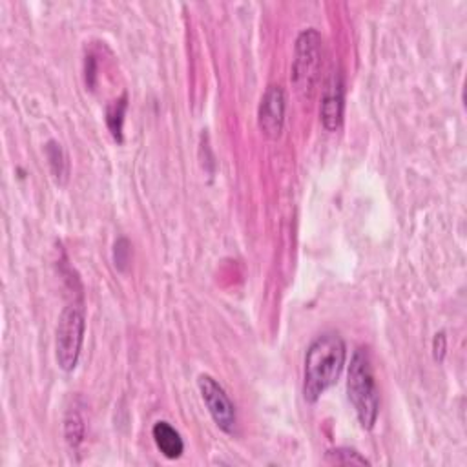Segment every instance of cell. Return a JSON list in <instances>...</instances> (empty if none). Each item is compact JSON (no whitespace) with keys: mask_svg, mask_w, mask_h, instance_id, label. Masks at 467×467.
<instances>
[{"mask_svg":"<svg viewBox=\"0 0 467 467\" xmlns=\"http://www.w3.org/2000/svg\"><path fill=\"white\" fill-rule=\"evenodd\" d=\"M347 347L337 332H325L318 337L307 355L303 369V396L305 402L316 404L318 400L340 380L346 367Z\"/></svg>","mask_w":467,"mask_h":467,"instance_id":"obj_1","label":"cell"},{"mask_svg":"<svg viewBox=\"0 0 467 467\" xmlns=\"http://www.w3.org/2000/svg\"><path fill=\"white\" fill-rule=\"evenodd\" d=\"M347 394L356 411L358 422L364 429L371 431L380 413V394L371 369L369 355L364 349H358L353 355L347 374Z\"/></svg>","mask_w":467,"mask_h":467,"instance_id":"obj_2","label":"cell"},{"mask_svg":"<svg viewBox=\"0 0 467 467\" xmlns=\"http://www.w3.org/2000/svg\"><path fill=\"white\" fill-rule=\"evenodd\" d=\"M86 330L85 309L79 305L66 307L58 318L55 332V358L64 373H72L81 358Z\"/></svg>","mask_w":467,"mask_h":467,"instance_id":"obj_3","label":"cell"},{"mask_svg":"<svg viewBox=\"0 0 467 467\" xmlns=\"http://www.w3.org/2000/svg\"><path fill=\"white\" fill-rule=\"evenodd\" d=\"M321 66V35L318 30L309 28L296 39L294 64H292V85L301 99H310L319 77Z\"/></svg>","mask_w":467,"mask_h":467,"instance_id":"obj_4","label":"cell"},{"mask_svg":"<svg viewBox=\"0 0 467 467\" xmlns=\"http://www.w3.org/2000/svg\"><path fill=\"white\" fill-rule=\"evenodd\" d=\"M197 389L202 392L203 402L216 426L221 431L232 435L236 431L238 415L227 391L211 374H202L197 378Z\"/></svg>","mask_w":467,"mask_h":467,"instance_id":"obj_5","label":"cell"},{"mask_svg":"<svg viewBox=\"0 0 467 467\" xmlns=\"http://www.w3.org/2000/svg\"><path fill=\"white\" fill-rule=\"evenodd\" d=\"M287 112V97L282 86H269L257 108V126L265 138L278 139L283 131Z\"/></svg>","mask_w":467,"mask_h":467,"instance_id":"obj_6","label":"cell"},{"mask_svg":"<svg viewBox=\"0 0 467 467\" xmlns=\"http://www.w3.org/2000/svg\"><path fill=\"white\" fill-rule=\"evenodd\" d=\"M344 110H346V85L340 72L330 76L323 99H321V124L328 131H337L344 122Z\"/></svg>","mask_w":467,"mask_h":467,"instance_id":"obj_7","label":"cell"},{"mask_svg":"<svg viewBox=\"0 0 467 467\" xmlns=\"http://www.w3.org/2000/svg\"><path fill=\"white\" fill-rule=\"evenodd\" d=\"M152 436L161 451V454L168 460H177L184 453V442L181 435L168 422H156L152 427Z\"/></svg>","mask_w":467,"mask_h":467,"instance_id":"obj_8","label":"cell"},{"mask_svg":"<svg viewBox=\"0 0 467 467\" xmlns=\"http://www.w3.org/2000/svg\"><path fill=\"white\" fill-rule=\"evenodd\" d=\"M85 431H86V424H85V417L81 408L72 406L64 417V438L66 444L70 445V449L77 451L81 447V444L85 442Z\"/></svg>","mask_w":467,"mask_h":467,"instance_id":"obj_9","label":"cell"},{"mask_svg":"<svg viewBox=\"0 0 467 467\" xmlns=\"http://www.w3.org/2000/svg\"><path fill=\"white\" fill-rule=\"evenodd\" d=\"M128 108V97L122 95L117 101H113L112 104H108L106 108V124L108 130L113 136L115 141L122 143V122H124V113Z\"/></svg>","mask_w":467,"mask_h":467,"instance_id":"obj_10","label":"cell"},{"mask_svg":"<svg viewBox=\"0 0 467 467\" xmlns=\"http://www.w3.org/2000/svg\"><path fill=\"white\" fill-rule=\"evenodd\" d=\"M46 156H48L49 168H51L55 179L58 183L66 181V177H68V157H66L62 147L55 141H49L46 145Z\"/></svg>","mask_w":467,"mask_h":467,"instance_id":"obj_11","label":"cell"},{"mask_svg":"<svg viewBox=\"0 0 467 467\" xmlns=\"http://www.w3.org/2000/svg\"><path fill=\"white\" fill-rule=\"evenodd\" d=\"M327 460L337 465H369V460L365 456H362L356 449H351V447L330 449L327 453Z\"/></svg>","mask_w":467,"mask_h":467,"instance_id":"obj_12","label":"cell"},{"mask_svg":"<svg viewBox=\"0 0 467 467\" xmlns=\"http://www.w3.org/2000/svg\"><path fill=\"white\" fill-rule=\"evenodd\" d=\"M130 254H131V248H130L128 239H124V238L117 239L115 245H113V261H115V266L119 271H124L128 266Z\"/></svg>","mask_w":467,"mask_h":467,"instance_id":"obj_13","label":"cell"},{"mask_svg":"<svg viewBox=\"0 0 467 467\" xmlns=\"http://www.w3.org/2000/svg\"><path fill=\"white\" fill-rule=\"evenodd\" d=\"M445 349H447L445 335H444V332H438V335L435 337V342H433V353H435V360H436V362H442V360H444Z\"/></svg>","mask_w":467,"mask_h":467,"instance_id":"obj_14","label":"cell"}]
</instances>
